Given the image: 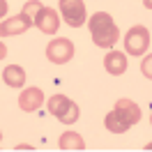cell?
<instances>
[{
  "label": "cell",
  "instance_id": "1",
  "mask_svg": "<svg viewBox=\"0 0 152 152\" xmlns=\"http://www.w3.org/2000/svg\"><path fill=\"white\" fill-rule=\"evenodd\" d=\"M141 120V108H138V104L136 102H132V99H118L113 106V111L106 115V129L111 134H124L132 124H136Z\"/></svg>",
  "mask_w": 152,
  "mask_h": 152
},
{
  "label": "cell",
  "instance_id": "2",
  "mask_svg": "<svg viewBox=\"0 0 152 152\" xmlns=\"http://www.w3.org/2000/svg\"><path fill=\"white\" fill-rule=\"evenodd\" d=\"M88 26H90L92 42L102 48H113L115 42L120 39V30L115 26V21L111 19V14H106V12H95L88 19Z\"/></svg>",
  "mask_w": 152,
  "mask_h": 152
},
{
  "label": "cell",
  "instance_id": "3",
  "mask_svg": "<svg viewBox=\"0 0 152 152\" xmlns=\"http://www.w3.org/2000/svg\"><path fill=\"white\" fill-rule=\"evenodd\" d=\"M48 113L53 115V118H58L60 122L74 124L76 120H78V115H81V108L67 95H53L48 99Z\"/></svg>",
  "mask_w": 152,
  "mask_h": 152
},
{
  "label": "cell",
  "instance_id": "4",
  "mask_svg": "<svg viewBox=\"0 0 152 152\" xmlns=\"http://www.w3.org/2000/svg\"><path fill=\"white\" fill-rule=\"evenodd\" d=\"M150 46V30L145 28V26H134V28L127 30V35H124V48H127V53L129 56H143L145 51Z\"/></svg>",
  "mask_w": 152,
  "mask_h": 152
},
{
  "label": "cell",
  "instance_id": "5",
  "mask_svg": "<svg viewBox=\"0 0 152 152\" xmlns=\"http://www.w3.org/2000/svg\"><path fill=\"white\" fill-rule=\"evenodd\" d=\"M46 58L53 62V65H65L74 58V44L72 39L67 37H58V39H51L46 46Z\"/></svg>",
  "mask_w": 152,
  "mask_h": 152
},
{
  "label": "cell",
  "instance_id": "6",
  "mask_svg": "<svg viewBox=\"0 0 152 152\" xmlns=\"http://www.w3.org/2000/svg\"><path fill=\"white\" fill-rule=\"evenodd\" d=\"M60 14L67 26L81 28L86 23V5L83 0H60Z\"/></svg>",
  "mask_w": 152,
  "mask_h": 152
},
{
  "label": "cell",
  "instance_id": "7",
  "mask_svg": "<svg viewBox=\"0 0 152 152\" xmlns=\"http://www.w3.org/2000/svg\"><path fill=\"white\" fill-rule=\"evenodd\" d=\"M32 26H35V21L21 12V14H16V16H12V19L2 21V26H0V35H2V37L23 35V32H26V30H30Z\"/></svg>",
  "mask_w": 152,
  "mask_h": 152
},
{
  "label": "cell",
  "instance_id": "8",
  "mask_svg": "<svg viewBox=\"0 0 152 152\" xmlns=\"http://www.w3.org/2000/svg\"><path fill=\"white\" fill-rule=\"evenodd\" d=\"M35 26H37L44 35H56V32H58V26H60L58 12L53 10V7H44V10L37 14V19H35Z\"/></svg>",
  "mask_w": 152,
  "mask_h": 152
},
{
  "label": "cell",
  "instance_id": "9",
  "mask_svg": "<svg viewBox=\"0 0 152 152\" xmlns=\"http://www.w3.org/2000/svg\"><path fill=\"white\" fill-rule=\"evenodd\" d=\"M42 102H44V92L39 88H26L19 95V106H21V111H26V113L37 111L42 106Z\"/></svg>",
  "mask_w": 152,
  "mask_h": 152
},
{
  "label": "cell",
  "instance_id": "10",
  "mask_svg": "<svg viewBox=\"0 0 152 152\" xmlns=\"http://www.w3.org/2000/svg\"><path fill=\"white\" fill-rule=\"evenodd\" d=\"M104 69L113 76H120L127 72V56L120 51H108L104 56Z\"/></svg>",
  "mask_w": 152,
  "mask_h": 152
},
{
  "label": "cell",
  "instance_id": "11",
  "mask_svg": "<svg viewBox=\"0 0 152 152\" xmlns=\"http://www.w3.org/2000/svg\"><path fill=\"white\" fill-rule=\"evenodd\" d=\"M2 81H5L10 88H21L23 83H26V72H23V67L7 65L5 69H2Z\"/></svg>",
  "mask_w": 152,
  "mask_h": 152
},
{
  "label": "cell",
  "instance_id": "12",
  "mask_svg": "<svg viewBox=\"0 0 152 152\" xmlns=\"http://www.w3.org/2000/svg\"><path fill=\"white\" fill-rule=\"evenodd\" d=\"M58 148H60V150H83V148H86V141L76 132H65L60 136V141H58Z\"/></svg>",
  "mask_w": 152,
  "mask_h": 152
},
{
  "label": "cell",
  "instance_id": "13",
  "mask_svg": "<svg viewBox=\"0 0 152 152\" xmlns=\"http://www.w3.org/2000/svg\"><path fill=\"white\" fill-rule=\"evenodd\" d=\"M42 10H44V7H42V2H39V0H28V2L23 5V14H26V16H30L32 21L37 19V14H39Z\"/></svg>",
  "mask_w": 152,
  "mask_h": 152
},
{
  "label": "cell",
  "instance_id": "14",
  "mask_svg": "<svg viewBox=\"0 0 152 152\" xmlns=\"http://www.w3.org/2000/svg\"><path fill=\"white\" fill-rule=\"evenodd\" d=\"M141 72L148 76V78H152V53L143 58V62H141Z\"/></svg>",
  "mask_w": 152,
  "mask_h": 152
},
{
  "label": "cell",
  "instance_id": "15",
  "mask_svg": "<svg viewBox=\"0 0 152 152\" xmlns=\"http://www.w3.org/2000/svg\"><path fill=\"white\" fill-rule=\"evenodd\" d=\"M0 12H2V16H5V12H7V2H5V0H0Z\"/></svg>",
  "mask_w": 152,
  "mask_h": 152
},
{
  "label": "cell",
  "instance_id": "16",
  "mask_svg": "<svg viewBox=\"0 0 152 152\" xmlns=\"http://www.w3.org/2000/svg\"><path fill=\"white\" fill-rule=\"evenodd\" d=\"M143 5H145L148 10H152V0H143Z\"/></svg>",
  "mask_w": 152,
  "mask_h": 152
},
{
  "label": "cell",
  "instance_id": "17",
  "mask_svg": "<svg viewBox=\"0 0 152 152\" xmlns=\"http://www.w3.org/2000/svg\"><path fill=\"white\" fill-rule=\"evenodd\" d=\"M145 150H152V143H148V145H145Z\"/></svg>",
  "mask_w": 152,
  "mask_h": 152
},
{
  "label": "cell",
  "instance_id": "18",
  "mask_svg": "<svg viewBox=\"0 0 152 152\" xmlns=\"http://www.w3.org/2000/svg\"><path fill=\"white\" fill-rule=\"evenodd\" d=\"M150 122H152V115H150Z\"/></svg>",
  "mask_w": 152,
  "mask_h": 152
}]
</instances>
